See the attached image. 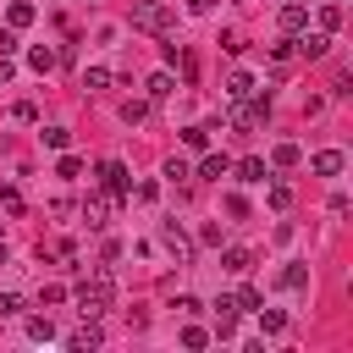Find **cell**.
<instances>
[{"instance_id": "1", "label": "cell", "mask_w": 353, "mask_h": 353, "mask_svg": "<svg viewBox=\"0 0 353 353\" xmlns=\"http://www.w3.org/2000/svg\"><path fill=\"white\" fill-rule=\"evenodd\" d=\"M77 309H83V320H99L105 309H110V298H116V281H110V270H94L88 281H77Z\"/></svg>"}, {"instance_id": "2", "label": "cell", "mask_w": 353, "mask_h": 353, "mask_svg": "<svg viewBox=\"0 0 353 353\" xmlns=\"http://www.w3.org/2000/svg\"><path fill=\"white\" fill-rule=\"evenodd\" d=\"M226 121H232L237 132H259V127L270 121V94H265V99H254V94H248V99H232V105H226Z\"/></svg>"}, {"instance_id": "3", "label": "cell", "mask_w": 353, "mask_h": 353, "mask_svg": "<svg viewBox=\"0 0 353 353\" xmlns=\"http://www.w3.org/2000/svg\"><path fill=\"white\" fill-rule=\"evenodd\" d=\"M132 28L138 33H165L171 28V6L165 0H138L132 6Z\"/></svg>"}, {"instance_id": "4", "label": "cell", "mask_w": 353, "mask_h": 353, "mask_svg": "<svg viewBox=\"0 0 353 353\" xmlns=\"http://www.w3.org/2000/svg\"><path fill=\"white\" fill-rule=\"evenodd\" d=\"M99 182H105V193H110L116 204L132 193V176H127V165H121V160H105V165H99Z\"/></svg>"}, {"instance_id": "5", "label": "cell", "mask_w": 353, "mask_h": 353, "mask_svg": "<svg viewBox=\"0 0 353 353\" xmlns=\"http://www.w3.org/2000/svg\"><path fill=\"white\" fill-rule=\"evenodd\" d=\"M325 50H331V33H292V55H303V61H325Z\"/></svg>"}, {"instance_id": "6", "label": "cell", "mask_w": 353, "mask_h": 353, "mask_svg": "<svg viewBox=\"0 0 353 353\" xmlns=\"http://www.w3.org/2000/svg\"><path fill=\"white\" fill-rule=\"evenodd\" d=\"M160 237H165V248L176 254V265H188V259H193V237H188L176 221H165V226H160Z\"/></svg>"}, {"instance_id": "7", "label": "cell", "mask_w": 353, "mask_h": 353, "mask_svg": "<svg viewBox=\"0 0 353 353\" xmlns=\"http://www.w3.org/2000/svg\"><path fill=\"white\" fill-rule=\"evenodd\" d=\"M342 165H347L342 149H320V154H309V171H314V176H342Z\"/></svg>"}, {"instance_id": "8", "label": "cell", "mask_w": 353, "mask_h": 353, "mask_svg": "<svg viewBox=\"0 0 353 353\" xmlns=\"http://www.w3.org/2000/svg\"><path fill=\"white\" fill-rule=\"evenodd\" d=\"M226 171H232V154H210V149H204V160L193 165V176H204V182H221Z\"/></svg>"}, {"instance_id": "9", "label": "cell", "mask_w": 353, "mask_h": 353, "mask_svg": "<svg viewBox=\"0 0 353 353\" xmlns=\"http://www.w3.org/2000/svg\"><path fill=\"white\" fill-rule=\"evenodd\" d=\"M303 28H309V6H298V0H287V6H281V33L292 39V33H303Z\"/></svg>"}, {"instance_id": "10", "label": "cell", "mask_w": 353, "mask_h": 353, "mask_svg": "<svg viewBox=\"0 0 353 353\" xmlns=\"http://www.w3.org/2000/svg\"><path fill=\"white\" fill-rule=\"evenodd\" d=\"M232 171H237V182H265V176H270V165H265L259 154H243V160H232Z\"/></svg>"}, {"instance_id": "11", "label": "cell", "mask_w": 353, "mask_h": 353, "mask_svg": "<svg viewBox=\"0 0 353 353\" xmlns=\"http://www.w3.org/2000/svg\"><path fill=\"white\" fill-rule=\"evenodd\" d=\"M210 309H215V336H232L237 331V303L232 298H215Z\"/></svg>"}, {"instance_id": "12", "label": "cell", "mask_w": 353, "mask_h": 353, "mask_svg": "<svg viewBox=\"0 0 353 353\" xmlns=\"http://www.w3.org/2000/svg\"><path fill=\"white\" fill-rule=\"evenodd\" d=\"M99 342H105V336H99V325H94V320H88V325H77V331L66 336V347H72V353H94Z\"/></svg>"}, {"instance_id": "13", "label": "cell", "mask_w": 353, "mask_h": 353, "mask_svg": "<svg viewBox=\"0 0 353 353\" xmlns=\"http://www.w3.org/2000/svg\"><path fill=\"white\" fill-rule=\"evenodd\" d=\"M292 165H303V149L298 143H276L270 149V171H292Z\"/></svg>"}, {"instance_id": "14", "label": "cell", "mask_w": 353, "mask_h": 353, "mask_svg": "<svg viewBox=\"0 0 353 353\" xmlns=\"http://www.w3.org/2000/svg\"><path fill=\"white\" fill-rule=\"evenodd\" d=\"M83 221H88L94 232H99V226H110V204H105L99 193H88V199H83Z\"/></svg>"}, {"instance_id": "15", "label": "cell", "mask_w": 353, "mask_h": 353, "mask_svg": "<svg viewBox=\"0 0 353 353\" xmlns=\"http://www.w3.org/2000/svg\"><path fill=\"white\" fill-rule=\"evenodd\" d=\"M28 66H33L39 77H50V72H55L61 61H55V50H50V44H33V50H28Z\"/></svg>"}, {"instance_id": "16", "label": "cell", "mask_w": 353, "mask_h": 353, "mask_svg": "<svg viewBox=\"0 0 353 353\" xmlns=\"http://www.w3.org/2000/svg\"><path fill=\"white\" fill-rule=\"evenodd\" d=\"M221 259H226V270H232V276H248V270H254V248H237V243H232Z\"/></svg>"}, {"instance_id": "17", "label": "cell", "mask_w": 353, "mask_h": 353, "mask_svg": "<svg viewBox=\"0 0 353 353\" xmlns=\"http://www.w3.org/2000/svg\"><path fill=\"white\" fill-rule=\"evenodd\" d=\"M110 83H116L110 66H83V88H88V94H99V88H110Z\"/></svg>"}, {"instance_id": "18", "label": "cell", "mask_w": 353, "mask_h": 353, "mask_svg": "<svg viewBox=\"0 0 353 353\" xmlns=\"http://www.w3.org/2000/svg\"><path fill=\"white\" fill-rule=\"evenodd\" d=\"M254 314H259V331H265V336H281V331H287V314H281V309H265V303H259Z\"/></svg>"}, {"instance_id": "19", "label": "cell", "mask_w": 353, "mask_h": 353, "mask_svg": "<svg viewBox=\"0 0 353 353\" xmlns=\"http://www.w3.org/2000/svg\"><path fill=\"white\" fill-rule=\"evenodd\" d=\"M281 287H287V292H303V287H309V265H298V259H292V265L281 270Z\"/></svg>"}, {"instance_id": "20", "label": "cell", "mask_w": 353, "mask_h": 353, "mask_svg": "<svg viewBox=\"0 0 353 353\" xmlns=\"http://www.w3.org/2000/svg\"><path fill=\"white\" fill-rule=\"evenodd\" d=\"M232 303H237V314H254V309H259V303H265V292H259V287H248V281H243V287H237V298H232Z\"/></svg>"}, {"instance_id": "21", "label": "cell", "mask_w": 353, "mask_h": 353, "mask_svg": "<svg viewBox=\"0 0 353 353\" xmlns=\"http://www.w3.org/2000/svg\"><path fill=\"white\" fill-rule=\"evenodd\" d=\"M28 336L33 342H55V320L50 314H28Z\"/></svg>"}, {"instance_id": "22", "label": "cell", "mask_w": 353, "mask_h": 353, "mask_svg": "<svg viewBox=\"0 0 353 353\" xmlns=\"http://www.w3.org/2000/svg\"><path fill=\"white\" fill-rule=\"evenodd\" d=\"M33 17H39V11H33L28 0H11V11H6V28H28Z\"/></svg>"}, {"instance_id": "23", "label": "cell", "mask_w": 353, "mask_h": 353, "mask_svg": "<svg viewBox=\"0 0 353 353\" xmlns=\"http://www.w3.org/2000/svg\"><path fill=\"white\" fill-rule=\"evenodd\" d=\"M248 94H254V77L248 72H232L226 77V99H248Z\"/></svg>"}, {"instance_id": "24", "label": "cell", "mask_w": 353, "mask_h": 353, "mask_svg": "<svg viewBox=\"0 0 353 353\" xmlns=\"http://www.w3.org/2000/svg\"><path fill=\"white\" fill-rule=\"evenodd\" d=\"M143 88H149V99H171V88H176V83H171V72H154Z\"/></svg>"}, {"instance_id": "25", "label": "cell", "mask_w": 353, "mask_h": 353, "mask_svg": "<svg viewBox=\"0 0 353 353\" xmlns=\"http://www.w3.org/2000/svg\"><path fill=\"white\" fill-rule=\"evenodd\" d=\"M11 121L33 127V121H39V105H33V99H17V105H11Z\"/></svg>"}, {"instance_id": "26", "label": "cell", "mask_w": 353, "mask_h": 353, "mask_svg": "<svg viewBox=\"0 0 353 353\" xmlns=\"http://www.w3.org/2000/svg\"><path fill=\"white\" fill-rule=\"evenodd\" d=\"M182 143L204 154V149H210V127H182Z\"/></svg>"}, {"instance_id": "27", "label": "cell", "mask_w": 353, "mask_h": 353, "mask_svg": "<svg viewBox=\"0 0 353 353\" xmlns=\"http://www.w3.org/2000/svg\"><path fill=\"white\" fill-rule=\"evenodd\" d=\"M55 176H66V182H72V176H83V160L61 149V160H55Z\"/></svg>"}, {"instance_id": "28", "label": "cell", "mask_w": 353, "mask_h": 353, "mask_svg": "<svg viewBox=\"0 0 353 353\" xmlns=\"http://www.w3.org/2000/svg\"><path fill=\"white\" fill-rule=\"evenodd\" d=\"M265 199H270V210H292V188H287V182H270Z\"/></svg>"}, {"instance_id": "29", "label": "cell", "mask_w": 353, "mask_h": 353, "mask_svg": "<svg viewBox=\"0 0 353 353\" xmlns=\"http://www.w3.org/2000/svg\"><path fill=\"white\" fill-rule=\"evenodd\" d=\"M182 347H193V353L210 347V331H204V325H182Z\"/></svg>"}, {"instance_id": "30", "label": "cell", "mask_w": 353, "mask_h": 353, "mask_svg": "<svg viewBox=\"0 0 353 353\" xmlns=\"http://www.w3.org/2000/svg\"><path fill=\"white\" fill-rule=\"evenodd\" d=\"M22 309H28L22 292H0V320H11V314H22Z\"/></svg>"}, {"instance_id": "31", "label": "cell", "mask_w": 353, "mask_h": 353, "mask_svg": "<svg viewBox=\"0 0 353 353\" xmlns=\"http://www.w3.org/2000/svg\"><path fill=\"white\" fill-rule=\"evenodd\" d=\"M336 22H342V6H336V0H325V6H320V33H331Z\"/></svg>"}, {"instance_id": "32", "label": "cell", "mask_w": 353, "mask_h": 353, "mask_svg": "<svg viewBox=\"0 0 353 353\" xmlns=\"http://www.w3.org/2000/svg\"><path fill=\"white\" fill-rule=\"evenodd\" d=\"M143 116H149V99H127V105H121V121H127V127L143 121Z\"/></svg>"}, {"instance_id": "33", "label": "cell", "mask_w": 353, "mask_h": 353, "mask_svg": "<svg viewBox=\"0 0 353 353\" xmlns=\"http://www.w3.org/2000/svg\"><path fill=\"white\" fill-rule=\"evenodd\" d=\"M66 143H72V132H66V127H44V149H55V154H61Z\"/></svg>"}, {"instance_id": "34", "label": "cell", "mask_w": 353, "mask_h": 353, "mask_svg": "<svg viewBox=\"0 0 353 353\" xmlns=\"http://www.w3.org/2000/svg\"><path fill=\"white\" fill-rule=\"evenodd\" d=\"M221 50H226V55H243L248 44H243V33H237V28H226V33H221Z\"/></svg>"}, {"instance_id": "35", "label": "cell", "mask_w": 353, "mask_h": 353, "mask_svg": "<svg viewBox=\"0 0 353 353\" xmlns=\"http://www.w3.org/2000/svg\"><path fill=\"white\" fill-rule=\"evenodd\" d=\"M165 176H171V182H188V176H193V165H188V160H176V154H171V160H165Z\"/></svg>"}, {"instance_id": "36", "label": "cell", "mask_w": 353, "mask_h": 353, "mask_svg": "<svg viewBox=\"0 0 353 353\" xmlns=\"http://www.w3.org/2000/svg\"><path fill=\"white\" fill-rule=\"evenodd\" d=\"M0 204H6V215H22V210H28V204H22V193H17V188H0Z\"/></svg>"}, {"instance_id": "37", "label": "cell", "mask_w": 353, "mask_h": 353, "mask_svg": "<svg viewBox=\"0 0 353 353\" xmlns=\"http://www.w3.org/2000/svg\"><path fill=\"white\" fill-rule=\"evenodd\" d=\"M171 309H176V314H199V309H204V303H199V298H193V292H182V298H176V303H171Z\"/></svg>"}, {"instance_id": "38", "label": "cell", "mask_w": 353, "mask_h": 353, "mask_svg": "<svg viewBox=\"0 0 353 353\" xmlns=\"http://www.w3.org/2000/svg\"><path fill=\"white\" fill-rule=\"evenodd\" d=\"M22 44H17V28H0V55H17Z\"/></svg>"}, {"instance_id": "39", "label": "cell", "mask_w": 353, "mask_h": 353, "mask_svg": "<svg viewBox=\"0 0 353 353\" xmlns=\"http://www.w3.org/2000/svg\"><path fill=\"white\" fill-rule=\"evenodd\" d=\"M215 6H221V0H188V11H193V17H215Z\"/></svg>"}, {"instance_id": "40", "label": "cell", "mask_w": 353, "mask_h": 353, "mask_svg": "<svg viewBox=\"0 0 353 353\" xmlns=\"http://www.w3.org/2000/svg\"><path fill=\"white\" fill-rule=\"evenodd\" d=\"M0 83H11V55H0Z\"/></svg>"}]
</instances>
